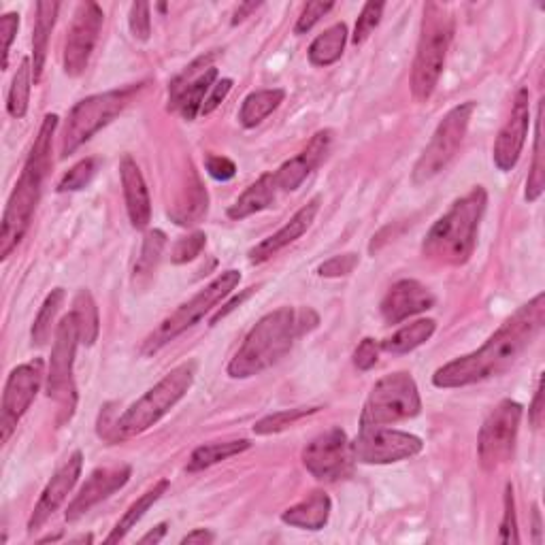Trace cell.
I'll return each mask as SVG.
<instances>
[{
  "mask_svg": "<svg viewBox=\"0 0 545 545\" xmlns=\"http://www.w3.org/2000/svg\"><path fill=\"white\" fill-rule=\"evenodd\" d=\"M545 324V296L537 294L507 318L480 350L460 356L435 371L437 388H465L499 377L516 365L520 356L531 348Z\"/></svg>",
  "mask_w": 545,
  "mask_h": 545,
  "instance_id": "cell-1",
  "label": "cell"
},
{
  "mask_svg": "<svg viewBox=\"0 0 545 545\" xmlns=\"http://www.w3.org/2000/svg\"><path fill=\"white\" fill-rule=\"evenodd\" d=\"M169 490V480H160L154 488L147 490L143 497H139L135 503H132L128 509H126V514L120 518V522L115 524V528L111 531V535L105 539V543H118L122 541L128 533H130V528H135L137 522L147 514V511L152 509L154 503H158L162 499V494Z\"/></svg>",
  "mask_w": 545,
  "mask_h": 545,
  "instance_id": "cell-32",
  "label": "cell"
},
{
  "mask_svg": "<svg viewBox=\"0 0 545 545\" xmlns=\"http://www.w3.org/2000/svg\"><path fill=\"white\" fill-rule=\"evenodd\" d=\"M379 350H382V345H379L375 339L367 337V339H362L360 345L356 348L354 352V365L358 371H369L377 365V360H379Z\"/></svg>",
  "mask_w": 545,
  "mask_h": 545,
  "instance_id": "cell-47",
  "label": "cell"
},
{
  "mask_svg": "<svg viewBox=\"0 0 545 545\" xmlns=\"http://www.w3.org/2000/svg\"><path fill=\"white\" fill-rule=\"evenodd\" d=\"M205 243H207V237H205V233H201V230H196V233H192L188 237H181L173 247L171 260L175 264H186V262L194 260L196 256H201V252L205 250Z\"/></svg>",
  "mask_w": 545,
  "mask_h": 545,
  "instance_id": "cell-42",
  "label": "cell"
},
{
  "mask_svg": "<svg viewBox=\"0 0 545 545\" xmlns=\"http://www.w3.org/2000/svg\"><path fill=\"white\" fill-rule=\"evenodd\" d=\"M141 90L143 84L128 86L122 90H109L79 101L69 111V118L64 122L60 156L69 158L71 154H75L81 145L88 143L96 135L98 130L105 128L113 118H118V115L135 101Z\"/></svg>",
  "mask_w": 545,
  "mask_h": 545,
  "instance_id": "cell-7",
  "label": "cell"
},
{
  "mask_svg": "<svg viewBox=\"0 0 545 545\" xmlns=\"http://www.w3.org/2000/svg\"><path fill=\"white\" fill-rule=\"evenodd\" d=\"M32 84H35V75H32V58H22L18 71H15L13 75L9 96H7V111L11 118L22 120L28 113Z\"/></svg>",
  "mask_w": 545,
  "mask_h": 545,
  "instance_id": "cell-36",
  "label": "cell"
},
{
  "mask_svg": "<svg viewBox=\"0 0 545 545\" xmlns=\"http://www.w3.org/2000/svg\"><path fill=\"white\" fill-rule=\"evenodd\" d=\"M452 37L454 18L448 5L426 3L416 60L411 66V94H414L416 103H426L437 90Z\"/></svg>",
  "mask_w": 545,
  "mask_h": 545,
  "instance_id": "cell-6",
  "label": "cell"
},
{
  "mask_svg": "<svg viewBox=\"0 0 545 545\" xmlns=\"http://www.w3.org/2000/svg\"><path fill=\"white\" fill-rule=\"evenodd\" d=\"M64 303V290L56 288L47 294V299L43 301L35 324H32V345H37V348H43V345L49 341V335H52V326L56 322L58 311Z\"/></svg>",
  "mask_w": 545,
  "mask_h": 545,
  "instance_id": "cell-37",
  "label": "cell"
},
{
  "mask_svg": "<svg viewBox=\"0 0 545 545\" xmlns=\"http://www.w3.org/2000/svg\"><path fill=\"white\" fill-rule=\"evenodd\" d=\"M205 169L213 179H218V181H228L237 175V164L226 156L209 154L205 158Z\"/></svg>",
  "mask_w": 545,
  "mask_h": 545,
  "instance_id": "cell-49",
  "label": "cell"
},
{
  "mask_svg": "<svg viewBox=\"0 0 545 545\" xmlns=\"http://www.w3.org/2000/svg\"><path fill=\"white\" fill-rule=\"evenodd\" d=\"M103 22H105L103 9L96 3H81L77 7L62 56L64 73L69 77H79L86 73L88 62L98 43V35H101Z\"/></svg>",
  "mask_w": 545,
  "mask_h": 545,
  "instance_id": "cell-17",
  "label": "cell"
},
{
  "mask_svg": "<svg viewBox=\"0 0 545 545\" xmlns=\"http://www.w3.org/2000/svg\"><path fill=\"white\" fill-rule=\"evenodd\" d=\"M239 282H241V273L235 269L218 275L209 286H205L196 296H192L188 303L179 305L171 316H167L160 322V326L154 330V333L143 341L141 354L152 356L160 352L164 345L175 341L179 335H184L188 328H192L196 322H201L213 307H218L228 294H233Z\"/></svg>",
  "mask_w": 545,
  "mask_h": 545,
  "instance_id": "cell-8",
  "label": "cell"
},
{
  "mask_svg": "<svg viewBox=\"0 0 545 545\" xmlns=\"http://www.w3.org/2000/svg\"><path fill=\"white\" fill-rule=\"evenodd\" d=\"M252 443L247 439H237V441H224V443H209V445H201V448H196L188 460V471L196 473V471H205L213 465H218L222 460H228L233 456L243 454L245 450H250Z\"/></svg>",
  "mask_w": 545,
  "mask_h": 545,
  "instance_id": "cell-34",
  "label": "cell"
},
{
  "mask_svg": "<svg viewBox=\"0 0 545 545\" xmlns=\"http://www.w3.org/2000/svg\"><path fill=\"white\" fill-rule=\"evenodd\" d=\"M356 267H358V254H341L320 264L318 273L320 277H345L350 275Z\"/></svg>",
  "mask_w": 545,
  "mask_h": 545,
  "instance_id": "cell-46",
  "label": "cell"
},
{
  "mask_svg": "<svg viewBox=\"0 0 545 545\" xmlns=\"http://www.w3.org/2000/svg\"><path fill=\"white\" fill-rule=\"evenodd\" d=\"M420 411L422 399L416 379L405 371L390 373L371 388L360 426H388L416 418Z\"/></svg>",
  "mask_w": 545,
  "mask_h": 545,
  "instance_id": "cell-9",
  "label": "cell"
},
{
  "mask_svg": "<svg viewBox=\"0 0 545 545\" xmlns=\"http://www.w3.org/2000/svg\"><path fill=\"white\" fill-rule=\"evenodd\" d=\"M352 456L362 465H392L422 452L420 437L403 431H392L386 426H360V433L350 441Z\"/></svg>",
  "mask_w": 545,
  "mask_h": 545,
  "instance_id": "cell-13",
  "label": "cell"
},
{
  "mask_svg": "<svg viewBox=\"0 0 545 545\" xmlns=\"http://www.w3.org/2000/svg\"><path fill=\"white\" fill-rule=\"evenodd\" d=\"M164 245H167V235H164L162 230L158 228L147 230L141 247V256L137 258L135 273H132V284H135V288H145L152 282L164 252Z\"/></svg>",
  "mask_w": 545,
  "mask_h": 545,
  "instance_id": "cell-29",
  "label": "cell"
},
{
  "mask_svg": "<svg viewBox=\"0 0 545 545\" xmlns=\"http://www.w3.org/2000/svg\"><path fill=\"white\" fill-rule=\"evenodd\" d=\"M350 439L339 426L328 428L303 450V465L318 482H339L352 473Z\"/></svg>",
  "mask_w": 545,
  "mask_h": 545,
  "instance_id": "cell-16",
  "label": "cell"
},
{
  "mask_svg": "<svg viewBox=\"0 0 545 545\" xmlns=\"http://www.w3.org/2000/svg\"><path fill=\"white\" fill-rule=\"evenodd\" d=\"M20 28V15L18 13H5L0 18V39H3V69L9 66V52H11V43L15 41V35H18Z\"/></svg>",
  "mask_w": 545,
  "mask_h": 545,
  "instance_id": "cell-48",
  "label": "cell"
},
{
  "mask_svg": "<svg viewBox=\"0 0 545 545\" xmlns=\"http://www.w3.org/2000/svg\"><path fill=\"white\" fill-rule=\"evenodd\" d=\"M384 9H386L384 3H367L365 7H362L360 18L354 28V37H352L354 45H362L371 37V32L379 26V22H382Z\"/></svg>",
  "mask_w": 545,
  "mask_h": 545,
  "instance_id": "cell-41",
  "label": "cell"
},
{
  "mask_svg": "<svg viewBox=\"0 0 545 545\" xmlns=\"http://www.w3.org/2000/svg\"><path fill=\"white\" fill-rule=\"evenodd\" d=\"M58 128V115L47 113L32 150L24 162L18 184H15L5 207L3 226H0V258L7 260L28 233L32 216L39 205L43 181L52 167V139Z\"/></svg>",
  "mask_w": 545,
  "mask_h": 545,
  "instance_id": "cell-2",
  "label": "cell"
},
{
  "mask_svg": "<svg viewBox=\"0 0 545 545\" xmlns=\"http://www.w3.org/2000/svg\"><path fill=\"white\" fill-rule=\"evenodd\" d=\"M120 179H122V190L126 198L130 224L137 230H143L150 226V220H152V201H150V192H147L139 164L132 160L130 154H126L120 162Z\"/></svg>",
  "mask_w": 545,
  "mask_h": 545,
  "instance_id": "cell-24",
  "label": "cell"
},
{
  "mask_svg": "<svg viewBox=\"0 0 545 545\" xmlns=\"http://www.w3.org/2000/svg\"><path fill=\"white\" fill-rule=\"evenodd\" d=\"M499 541L501 543H520L518 518H516V499H514V488H511V486L505 488V514H503V522H501Z\"/></svg>",
  "mask_w": 545,
  "mask_h": 545,
  "instance_id": "cell-43",
  "label": "cell"
},
{
  "mask_svg": "<svg viewBox=\"0 0 545 545\" xmlns=\"http://www.w3.org/2000/svg\"><path fill=\"white\" fill-rule=\"evenodd\" d=\"M435 328H437L435 320H416L414 324H407L401 330H396L392 337H388L379 345L390 354H409L431 339L435 335Z\"/></svg>",
  "mask_w": 545,
  "mask_h": 545,
  "instance_id": "cell-33",
  "label": "cell"
},
{
  "mask_svg": "<svg viewBox=\"0 0 545 545\" xmlns=\"http://www.w3.org/2000/svg\"><path fill=\"white\" fill-rule=\"evenodd\" d=\"M209 194L203 186L201 177L196 175L194 167H190V177L184 190L179 192L175 205L169 209V218L179 226H194L207 216Z\"/></svg>",
  "mask_w": 545,
  "mask_h": 545,
  "instance_id": "cell-25",
  "label": "cell"
},
{
  "mask_svg": "<svg viewBox=\"0 0 545 545\" xmlns=\"http://www.w3.org/2000/svg\"><path fill=\"white\" fill-rule=\"evenodd\" d=\"M213 539H216V537H213V533L211 531H207V528H196V531H192L190 535H186L184 539H181V543H184V545H188V543H211Z\"/></svg>",
  "mask_w": 545,
  "mask_h": 545,
  "instance_id": "cell-53",
  "label": "cell"
},
{
  "mask_svg": "<svg viewBox=\"0 0 545 545\" xmlns=\"http://www.w3.org/2000/svg\"><path fill=\"white\" fill-rule=\"evenodd\" d=\"M435 305V294L416 279H401L390 286L382 307V318L386 324H401L411 316H418Z\"/></svg>",
  "mask_w": 545,
  "mask_h": 545,
  "instance_id": "cell-22",
  "label": "cell"
},
{
  "mask_svg": "<svg viewBox=\"0 0 545 545\" xmlns=\"http://www.w3.org/2000/svg\"><path fill=\"white\" fill-rule=\"evenodd\" d=\"M311 313L313 311L305 309L296 316L292 307H279L260 318L247 333L239 352L228 362V375L233 379H247L271 369L290 352L294 339L309 330L305 322Z\"/></svg>",
  "mask_w": 545,
  "mask_h": 545,
  "instance_id": "cell-3",
  "label": "cell"
},
{
  "mask_svg": "<svg viewBox=\"0 0 545 545\" xmlns=\"http://www.w3.org/2000/svg\"><path fill=\"white\" fill-rule=\"evenodd\" d=\"M71 316L75 318V324H77L79 343L90 348V345L96 343L98 333H101V318H98V307L88 290L77 292Z\"/></svg>",
  "mask_w": 545,
  "mask_h": 545,
  "instance_id": "cell-35",
  "label": "cell"
},
{
  "mask_svg": "<svg viewBox=\"0 0 545 545\" xmlns=\"http://www.w3.org/2000/svg\"><path fill=\"white\" fill-rule=\"evenodd\" d=\"M528 94L526 88H522L516 94L514 107H511L509 118L505 126L499 130V137L494 141L492 160L497 164V169L507 173L518 164L520 154L524 150L526 135H528V124H531V105H528Z\"/></svg>",
  "mask_w": 545,
  "mask_h": 545,
  "instance_id": "cell-18",
  "label": "cell"
},
{
  "mask_svg": "<svg viewBox=\"0 0 545 545\" xmlns=\"http://www.w3.org/2000/svg\"><path fill=\"white\" fill-rule=\"evenodd\" d=\"M81 469H84V454L79 450L73 452L69 456V460L64 462V465L54 473L52 480L45 486V490L41 492V497L32 509V516L28 520V533H35L39 528L52 518L56 511L60 509V505L69 499L71 490L75 488V484L79 482L81 477Z\"/></svg>",
  "mask_w": 545,
  "mask_h": 545,
  "instance_id": "cell-19",
  "label": "cell"
},
{
  "mask_svg": "<svg viewBox=\"0 0 545 545\" xmlns=\"http://www.w3.org/2000/svg\"><path fill=\"white\" fill-rule=\"evenodd\" d=\"M533 533H535V543H541V514L539 509H533Z\"/></svg>",
  "mask_w": 545,
  "mask_h": 545,
  "instance_id": "cell-56",
  "label": "cell"
},
{
  "mask_svg": "<svg viewBox=\"0 0 545 545\" xmlns=\"http://www.w3.org/2000/svg\"><path fill=\"white\" fill-rule=\"evenodd\" d=\"M43 379L45 362L41 358L24 362V365L15 367L9 373L3 392V407H0L3 409L0 411V433H3V443L11 439L13 431L18 428L32 401L37 399V394L43 386Z\"/></svg>",
  "mask_w": 545,
  "mask_h": 545,
  "instance_id": "cell-14",
  "label": "cell"
},
{
  "mask_svg": "<svg viewBox=\"0 0 545 545\" xmlns=\"http://www.w3.org/2000/svg\"><path fill=\"white\" fill-rule=\"evenodd\" d=\"M254 292H256V288H247V290H245L243 294L235 296V299H233V301H230V303H228V305H226L224 309H220V311L216 313V316H213V318H211V324H218V322H220V320H222L224 316H228V313H230V311H233V309H237V307H239V305H241V303H243V301L247 299V296H250V294H254Z\"/></svg>",
  "mask_w": 545,
  "mask_h": 545,
  "instance_id": "cell-52",
  "label": "cell"
},
{
  "mask_svg": "<svg viewBox=\"0 0 545 545\" xmlns=\"http://www.w3.org/2000/svg\"><path fill=\"white\" fill-rule=\"evenodd\" d=\"M528 420H531V424L535 428H541V424H543V379L541 377L537 382L533 405H531V409H528Z\"/></svg>",
  "mask_w": 545,
  "mask_h": 545,
  "instance_id": "cell-51",
  "label": "cell"
},
{
  "mask_svg": "<svg viewBox=\"0 0 545 545\" xmlns=\"http://www.w3.org/2000/svg\"><path fill=\"white\" fill-rule=\"evenodd\" d=\"M130 475L132 469L128 465L96 469L88 477V482L75 494V499L69 503V509H66V522H77L79 518H84L94 505L109 499L113 492L122 490L128 484Z\"/></svg>",
  "mask_w": 545,
  "mask_h": 545,
  "instance_id": "cell-20",
  "label": "cell"
},
{
  "mask_svg": "<svg viewBox=\"0 0 545 545\" xmlns=\"http://www.w3.org/2000/svg\"><path fill=\"white\" fill-rule=\"evenodd\" d=\"M320 205H322V198L320 196H313L311 201L307 205H303L299 211L294 213V216L277 230L275 235L267 237L264 241H260L256 247H252L250 250V262L252 264H262L271 260L277 252H282L284 247H288L290 243H294L296 239H301L309 226L313 224V220H316L318 211H320Z\"/></svg>",
  "mask_w": 545,
  "mask_h": 545,
  "instance_id": "cell-23",
  "label": "cell"
},
{
  "mask_svg": "<svg viewBox=\"0 0 545 545\" xmlns=\"http://www.w3.org/2000/svg\"><path fill=\"white\" fill-rule=\"evenodd\" d=\"M541 103L537 109V120H535V147H533V164H531V173H528L526 179V192L524 198L528 203H535L537 198L543 194L545 188V162H543V137H541Z\"/></svg>",
  "mask_w": 545,
  "mask_h": 545,
  "instance_id": "cell-38",
  "label": "cell"
},
{
  "mask_svg": "<svg viewBox=\"0 0 545 545\" xmlns=\"http://www.w3.org/2000/svg\"><path fill=\"white\" fill-rule=\"evenodd\" d=\"M330 497L326 492H311L309 497L301 503L292 505L282 514V522L294 528H303V531H322L330 518Z\"/></svg>",
  "mask_w": 545,
  "mask_h": 545,
  "instance_id": "cell-26",
  "label": "cell"
},
{
  "mask_svg": "<svg viewBox=\"0 0 545 545\" xmlns=\"http://www.w3.org/2000/svg\"><path fill=\"white\" fill-rule=\"evenodd\" d=\"M218 58L216 52L198 56L181 71L169 86V111L181 113L186 122L196 120L201 113L205 96L213 88L218 79V69L213 66V60Z\"/></svg>",
  "mask_w": 545,
  "mask_h": 545,
  "instance_id": "cell-15",
  "label": "cell"
},
{
  "mask_svg": "<svg viewBox=\"0 0 545 545\" xmlns=\"http://www.w3.org/2000/svg\"><path fill=\"white\" fill-rule=\"evenodd\" d=\"M320 407H296V409H284V411H277V414L273 416H267L262 418L260 422L254 424V433L256 435H275V433H282L286 431V428L294 426L299 420L311 416V414H318Z\"/></svg>",
  "mask_w": 545,
  "mask_h": 545,
  "instance_id": "cell-39",
  "label": "cell"
},
{
  "mask_svg": "<svg viewBox=\"0 0 545 545\" xmlns=\"http://www.w3.org/2000/svg\"><path fill=\"white\" fill-rule=\"evenodd\" d=\"M262 3H243L239 5V9L235 11V18H233V24H239L243 22L245 18H250V13H254Z\"/></svg>",
  "mask_w": 545,
  "mask_h": 545,
  "instance_id": "cell-55",
  "label": "cell"
},
{
  "mask_svg": "<svg viewBox=\"0 0 545 545\" xmlns=\"http://www.w3.org/2000/svg\"><path fill=\"white\" fill-rule=\"evenodd\" d=\"M488 207V192L482 186H475L469 194L450 207L448 213L433 224L424 237L422 252L439 264L460 267L465 264L477 245V233Z\"/></svg>",
  "mask_w": 545,
  "mask_h": 545,
  "instance_id": "cell-4",
  "label": "cell"
},
{
  "mask_svg": "<svg viewBox=\"0 0 545 545\" xmlns=\"http://www.w3.org/2000/svg\"><path fill=\"white\" fill-rule=\"evenodd\" d=\"M58 11L60 3H37L35 32H32V75H35V84H39L43 75L49 37H52L54 32Z\"/></svg>",
  "mask_w": 545,
  "mask_h": 545,
  "instance_id": "cell-28",
  "label": "cell"
},
{
  "mask_svg": "<svg viewBox=\"0 0 545 545\" xmlns=\"http://www.w3.org/2000/svg\"><path fill=\"white\" fill-rule=\"evenodd\" d=\"M286 92L284 90H258L252 92L250 96L245 98L241 111H239V122L243 128H256L258 124H262L264 120L269 118V115L284 103Z\"/></svg>",
  "mask_w": 545,
  "mask_h": 545,
  "instance_id": "cell-30",
  "label": "cell"
},
{
  "mask_svg": "<svg viewBox=\"0 0 545 545\" xmlns=\"http://www.w3.org/2000/svg\"><path fill=\"white\" fill-rule=\"evenodd\" d=\"M150 5L147 3H135L130 7L128 15V26L132 37L137 41H147L152 35V15H150Z\"/></svg>",
  "mask_w": 545,
  "mask_h": 545,
  "instance_id": "cell-44",
  "label": "cell"
},
{
  "mask_svg": "<svg viewBox=\"0 0 545 545\" xmlns=\"http://www.w3.org/2000/svg\"><path fill=\"white\" fill-rule=\"evenodd\" d=\"M230 90H233V79L216 81V84H213V88H211V94L205 98L201 113H203V115H209V113L216 111V109L222 105V101L228 96Z\"/></svg>",
  "mask_w": 545,
  "mask_h": 545,
  "instance_id": "cell-50",
  "label": "cell"
},
{
  "mask_svg": "<svg viewBox=\"0 0 545 545\" xmlns=\"http://www.w3.org/2000/svg\"><path fill=\"white\" fill-rule=\"evenodd\" d=\"M330 143H333V130H320L311 137L303 152L284 162L273 175L279 192H294L299 190L303 181L320 167V162L326 158Z\"/></svg>",
  "mask_w": 545,
  "mask_h": 545,
  "instance_id": "cell-21",
  "label": "cell"
},
{
  "mask_svg": "<svg viewBox=\"0 0 545 545\" xmlns=\"http://www.w3.org/2000/svg\"><path fill=\"white\" fill-rule=\"evenodd\" d=\"M79 345V333L75 318L64 316L56 330V341L52 348V360H49L47 371V396L60 405L64 411L62 420H71L77 405V390L73 379L75 352Z\"/></svg>",
  "mask_w": 545,
  "mask_h": 545,
  "instance_id": "cell-12",
  "label": "cell"
},
{
  "mask_svg": "<svg viewBox=\"0 0 545 545\" xmlns=\"http://www.w3.org/2000/svg\"><path fill=\"white\" fill-rule=\"evenodd\" d=\"M522 420V405L505 399L494 407L480 428L477 454L484 471H497L511 460Z\"/></svg>",
  "mask_w": 545,
  "mask_h": 545,
  "instance_id": "cell-11",
  "label": "cell"
},
{
  "mask_svg": "<svg viewBox=\"0 0 545 545\" xmlns=\"http://www.w3.org/2000/svg\"><path fill=\"white\" fill-rule=\"evenodd\" d=\"M167 528H169V524H167V522H162V524H158V526L154 528V531H150L147 535H143L139 541H141V543H160V541L164 539V535H167Z\"/></svg>",
  "mask_w": 545,
  "mask_h": 545,
  "instance_id": "cell-54",
  "label": "cell"
},
{
  "mask_svg": "<svg viewBox=\"0 0 545 545\" xmlns=\"http://www.w3.org/2000/svg\"><path fill=\"white\" fill-rule=\"evenodd\" d=\"M196 369H198L196 362L188 360L181 362L179 367L164 375L154 388L147 390L137 403H132L124 414L113 422L111 431L107 433L105 439L126 441L158 424L188 394V390L194 384Z\"/></svg>",
  "mask_w": 545,
  "mask_h": 545,
  "instance_id": "cell-5",
  "label": "cell"
},
{
  "mask_svg": "<svg viewBox=\"0 0 545 545\" xmlns=\"http://www.w3.org/2000/svg\"><path fill=\"white\" fill-rule=\"evenodd\" d=\"M279 194V188L275 184V175L273 173H267L262 175L258 181H254V184L247 188L237 201L228 207V218L230 220H245L254 216V213H260L264 209H269L275 198Z\"/></svg>",
  "mask_w": 545,
  "mask_h": 545,
  "instance_id": "cell-27",
  "label": "cell"
},
{
  "mask_svg": "<svg viewBox=\"0 0 545 545\" xmlns=\"http://www.w3.org/2000/svg\"><path fill=\"white\" fill-rule=\"evenodd\" d=\"M345 43H348V26L345 24H335L328 30H324L322 35L309 45V62L313 66H330L335 64L341 56Z\"/></svg>",
  "mask_w": 545,
  "mask_h": 545,
  "instance_id": "cell-31",
  "label": "cell"
},
{
  "mask_svg": "<svg viewBox=\"0 0 545 545\" xmlns=\"http://www.w3.org/2000/svg\"><path fill=\"white\" fill-rule=\"evenodd\" d=\"M335 9V3H307L296 20L294 32L296 35H305L313 26H316L328 11Z\"/></svg>",
  "mask_w": 545,
  "mask_h": 545,
  "instance_id": "cell-45",
  "label": "cell"
},
{
  "mask_svg": "<svg viewBox=\"0 0 545 545\" xmlns=\"http://www.w3.org/2000/svg\"><path fill=\"white\" fill-rule=\"evenodd\" d=\"M473 111L475 103L467 101L445 113V118L439 122L431 141H428L422 156L418 158L414 171H411V181L416 186H422L437 177L456 158L462 141L467 137Z\"/></svg>",
  "mask_w": 545,
  "mask_h": 545,
  "instance_id": "cell-10",
  "label": "cell"
},
{
  "mask_svg": "<svg viewBox=\"0 0 545 545\" xmlns=\"http://www.w3.org/2000/svg\"><path fill=\"white\" fill-rule=\"evenodd\" d=\"M96 164H98L96 158H86L77 162L75 167L60 179L58 192H77L81 188H86L96 173Z\"/></svg>",
  "mask_w": 545,
  "mask_h": 545,
  "instance_id": "cell-40",
  "label": "cell"
}]
</instances>
